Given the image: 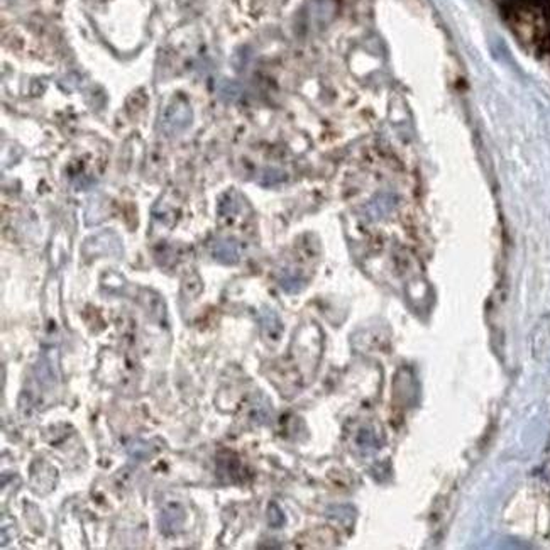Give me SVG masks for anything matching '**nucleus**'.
<instances>
[{"label":"nucleus","mask_w":550,"mask_h":550,"mask_svg":"<svg viewBox=\"0 0 550 550\" xmlns=\"http://www.w3.org/2000/svg\"><path fill=\"white\" fill-rule=\"evenodd\" d=\"M192 121V107L186 102H183V100H179V102L171 103L166 112H164L163 118H161V131L166 136H178L190 127Z\"/></svg>","instance_id":"nucleus-1"},{"label":"nucleus","mask_w":550,"mask_h":550,"mask_svg":"<svg viewBox=\"0 0 550 550\" xmlns=\"http://www.w3.org/2000/svg\"><path fill=\"white\" fill-rule=\"evenodd\" d=\"M212 254H214L215 260L218 262H224V264H234V262L239 261V249H237V244L231 239L217 240L214 244Z\"/></svg>","instance_id":"nucleus-4"},{"label":"nucleus","mask_w":550,"mask_h":550,"mask_svg":"<svg viewBox=\"0 0 550 550\" xmlns=\"http://www.w3.org/2000/svg\"><path fill=\"white\" fill-rule=\"evenodd\" d=\"M87 246L90 247V251H92V254L93 253L102 254V251H103V254H121L122 253L121 240H118V237L112 232H103V234H100V236L92 237V240H88Z\"/></svg>","instance_id":"nucleus-3"},{"label":"nucleus","mask_w":550,"mask_h":550,"mask_svg":"<svg viewBox=\"0 0 550 550\" xmlns=\"http://www.w3.org/2000/svg\"><path fill=\"white\" fill-rule=\"evenodd\" d=\"M185 523V512L179 505H168L160 515V527L163 534L173 535L182 530Z\"/></svg>","instance_id":"nucleus-2"},{"label":"nucleus","mask_w":550,"mask_h":550,"mask_svg":"<svg viewBox=\"0 0 550 550\" xmlns=\"http://www.w3.org/2000/svg\"><path fill=\"white\" fill-rule=\"evenodd\" d=\"M129 454L136 455L138 459L149 458L151 447H147V444H145V442H138V445H131V447H129Z\"/></svg>","instance_id":"nucleus-5"}]
</instances>
